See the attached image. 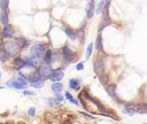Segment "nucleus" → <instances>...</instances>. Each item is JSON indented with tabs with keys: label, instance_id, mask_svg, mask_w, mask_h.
<instances>
[{
	"label": "nucleus",
	"instance_id": "nucleus-33",
	"mask_svg": "<svg viewBox=\"0 0 147 124\" xmlns=\"http://www.w3.org/2000/svg\"><path fill=\"white\" fill-rule=\"evenodd\" d=\"M55 98H48V99H46V102L49 104V106H52V107H54L55 106Z\"/></svg>",
	"mask_w": 147,
	"mask_h": 124
},
{
	"label": "nucleus",
	"instance_id": "nucleus-23",
	"mask_svg": "<svg viewBox=\"0 0 147 124\" xmlns=\"http://www.w3.org/2000/svg\"><path fill=\"white\" fill-rule=\"evenodd\" d=\"M61 57H62V52H60V51H53L52 52V63L59 62L61 60Z\"/></svg>",
	"mask_w": 147,
	"mask_h": 124
},
{
	"label": "nucleus",
	"instance_id": "nucleus-3",
	"mask_svg": "<svg viewBox=\"0 0 147 124\" xmlns=\"http://www.w3.org/2000/svg\"><path fill=\"white\" fill-rule=\"evenodd\" d=\"M45 52H46L45 44H36V45H32L31 48H30V55H32L36 59L42 57Z\"/></svg>",
	"mask_w": 147,
	"mask_h": 124
},
{
	"label": "nucleus",
	"instance_id": "nucleus-4",
	"mask_svg": "<svg viewBox=\"0 0 147 124\" xmlns=\"http://www.w3.org/2000/svg\"><path fill=\"white\" fill-rule=\"evenodd\" d=\"M37 70H38V72L40 73V76H41V78H42L44 80L47 79V78L49 77V75L52 73V71H53L51 63H46V62L39 63V65L37 67Z\"/></svg>",
	"mask_w": 147,
	"mask_h": 124
},
{
	"label": "nucleus",
	"instance_id": "nucleus-18",
	"mask_svg": "<svg viewBox=\"0 0 147 124\" xmlns=\"http://www.w3.org/2000/svg\"><path fill=\"white\" fill-rule=\"evenodd\" d=\"M95 48H96V51L98 52H102V53H105L103 52V42H102V36L99 33L98 34V37H96V40H95Z\"/></svg>",
	"mask_w": 147,
	"mask_h": 124
},
{
	"label": "nucleus",
	"instance_id": "nucleus-24",
	"mask_svg": "<svg viewBox=\"0 0 147 124\" xmlns=\"http://www.w3.org/2000/svg\"><path fill=\"white\" fill-rule=\"evenodd\" d=\"M52 52H53V51H51V49H46V52H45V54H44V56H42L44 62H46V63H52Z\"/></svg>",
	"mask_w": 147,
	"mask_h": 124
},
{
	"label": "nucleus",
	"instance_id": "nucleus-6",
	"mask_svg": "<svg viewBox=\"0 0 147 124\" xmlns=\"http://www.w3.org/2000/svg\"><path fill=\"white\" fill-rule=\"evenodd\" d=\"M93 69H94V72L98 76L103 75L105 73V61H103V59H101L100 56L96 57L94 63H93Z\"/></svg>",
	"mask_w": 147,
	"mask_h": 124
},
{
	"label": "nucleus",
	"instance_id": "nucleus-9",
	"mask_svg": "<svg viewBox=\"0 0 147 124\" xmlns=\"http://www.w3.org/2000/svg\"><path fill=\"white\" fill-rule=\"evenodd\" d=\"M23 59H24V61H25V68H32V69H34V68H37V67L39 65L38 59L33 57L32 55H30V56H24Z\"/></svg>",
	"mask_w": 147,
	"mask_h": 124
},
{
	"label": "nucleus",
	"instance_id": "nucleus-14",
	"mask_svg": "<svg viewBox=\"0 0 147 124\" xmlns=\"http://www.w3.org/2000/svg\"><path fill=\"white\" fill-rule=\"evenodd\" d=\"M116 90H117V85L116 84H107L106 85V91L108 93V95L110 98H115L117 94H116Z\"/></svg>",
	"mask_w": 147,
	"mask_h": 124
},
{
	"label": "nucleus",
	"instance_id": "nucleus-21",
	"mask_svg": "<svg viewBox=\"0 0 147 124\" xmlns=\"http://www.w3.org/2000/svg\"><path fill=\"white\" fill-rule=\"evenodd\" d=\"M0 24L2 26L9 24V15H8V11H2L0 14Z\"/></svg>",
	"mask_w": 147,
	"mask_h": 124
},
{
	"label": "nucleus",
	"instance_id": "nucleus-11",
	"mask_svg": "<svg viewBox=\"0 0 147 124\" xmlns=\"http://www.w3.org/2000/svg\"><path fill=\"white\" fill-rule=\"evenodd\" d=\"M85 24H86V21H84L83 24H82V26L76 30V32H77V39H79V42L80 44H84V41H85Z\"/></svg>",
	"mask_w": 147,
	"mask_h": 124
},
{
	"label": "nucleus",
	"instance_id": "nucleus-32",
	"mask_svg": "<svg viewBox=\"0 0 147 124\" xmlns=\"http://www.w3.org/2000/svg\"><path fill=\"white\" fill-rule=\"evenodd\" d=\"M93 45L94 44H90L88 46H87V48H86V59L88 60L90 57H91V55H92V51H93Z\"/></svg>",
	"mask_w": 147,
	"mask_h": 124
},
{
	"label": "nucleus",
	"instance_id": "nucleus-38",
	"mask_svg": "<svg viewBox=\"0 0 147 124\" xmlns=\"http://www.w3.org/2000/svg\"><path fill=\"white\" fill-rule=\"evenodd\" d=\"M23 94H24V95H32L33 92H30V91H23Z\"/></svg>",
	"mask_w": 147,
	"mask_h": 124
},
{
	"label": "nucleus",
	"instance_id": "nucleus-13",
	"mask_svg": "<svg viewBox=\"0 0 147 124\" xmlns=\"http://www.w3.org/2000/svg\"><path fill=\"white\" fill-rule=\"evenodd\" d=\"M64 32H65V34L68 36V38H69L70 40H72V41L77 40V32H76V30H74L72 28L65 25V26H64Z\"/></svg>",
	"mask_w": 147,
	"mask_h": 124
},
{
	"label": "nucleus",
	"instance_id": "nucleus-8",
	"mask_svg": "<svg viewBox=\"0 0 147 124\" xmlns=\"http://www.w3.org/2000/svg\"><path fill=\"white\" fill-rule=\"evenodd\" d=\"M0 34H1V37H2L3 39H13V38H14V34H15L14 28H13L11 25L7 24V25H5V26L2 28Z\"/></svg>",
	"mask_w": 147,
	"mask_h": 124
},
{
	"label": "nucleus",
	"instance_id": "nucleus-19",
	"mask_svg": "<svg viewBox=\"0 0 147 124\" xmlns=\"http://www.w3.org/2000/svg\"><path fill=\"white\" fill-rule=\"evenodd\" d=\"M28 77H29V82H30V83H33V82H37V80L42 79V78H41V76H40V73L38 72L37 68H36V70H34L33 72H31Z\"/></svg>",
	"mask_w": 147,
	"mask_h": 124
},
{
	"label": "nucleus",
	"instance_id": "nucleus-16",
	"mask_svg": "<svg viewBox=\"0 0 147 124\" xmlns=\"http://www.w3.org/2000/svg\"><path fill=\"white\" fill-rule=\"evenodd\" d=\"M15 41L17 42V45L21 47V49H24L26 48L29 45H30V41L28 39H25L24 37H16L15 38Z\"/></svg>",
	"mask_w": 147,
	"mask_h": 124
},
{
	"label": "nucleus",
	"instance_id": "nucleus-28",
	"mask_svg": "<svg viewBox=\"0 0 147 124\" xmlns=\"http://www.w3.org/2000/svg\"><path fill=\"white\" fill-rule=\"evenodd\" d=\"M105 5H106V0H101V1L98 3V7L95 8V13H96V14H101L102 10H103Z\"/></svg>",
	"mask_w": 147,
	"mask_h": 124
},
{
	"label": "nucleus",
	"instance_id": "nucleus-17",
	"mask_svg": "<svg viewBox=\"0 0 147 124\" xmlns=\"http://www.w3.org/2000/svg\"><path fill=\"white\" fill-rule=\"evenodd\" d=\"M69 87L71 90H75V91H79L80 90V79H78V78H71L69 80Z\"/></svg>",
	"mask_w": 147,
	"mask_h": 124
},
{
	"label": "nucleus",
	"instance_id": "nucleus-36",
	"mask_svg": "<svg viewBox=\"0 0 147 124\" xmlns=\"http://www.w3.org/2000/svg\"><path fill=\"white\" fill-rule=\"evenodd\" d=\"M82 115H83V116H85V117H87L88 119H95V117H94V116H92V115H88V114H85V113H82Z\"/></svg>",
	"mask_w": 147,
	"mask_h": 124
},
{
	"label": "nucleus",
	"instance_id": "nucleus-30",
	"mask_svg": "<svg viewBox=\"0 0 147 124\" xmlns=\"http://www.w3.org/2000/svg\"><path fill=\"white\" fill-rule=\"evenodd\" d=\"M17 79H18L20 82H22V83H26V84H28V82H29V77L25 76V75H23L22 72H18V73H17Z\"/></svg>",
	"mask_w": 147,
	"mask_h": 124
},
{
	"label": "nucleus",
	"instance_id": "nucleus-1",
	"mask_svg": "<svg viewBox=\"0 0 147 124\" xmlns=\"http://www.w3.org/2000/svg\"><path fill=\"white\" fill-rule=\"evenodd\" d=\"M62 52V57H63V61H62V68L63 67H67L69 63H71L72 61H75V56H76V53L72 52V49L69 47L68 44H64V46L62 47L61 49Z\"/></svg>",
	"mask_w": 147,
	"mask_h": 124
},
{
	"label": "nucleus",
	"instance_id": "nucleus-31",
	"mask_svg": "<svg viewBox=\"0 0 147 124\" xmlns=\"http://www.w3.org/2000/svg\"><path fill=\"white\" fill-rule=\"evenodd\" d=\"M64 96H65V98H67L71 103H74V104H78V101H77V100H76V99H75V98H74L69 92H65V93H64Z\"/></svg>",
	"mask_w": 147,
	"mask_h": 124
},
{
	"label": "nucleus",
	"instance_id": "nucleus-26",
	"mask_svg": "<svg viewBox=\"0 0 147 124\" xmlns=\"http://www.w3.org/2000/svg\"><path fill=\"white\" fill-rule=\"evenodd\" d=\"M30 85H31L33 88H41V87L45 85V82H44V79H40V80H37V82L30 83Z\"/></svg>",
	"mask_w": 147,
	"mask_h": 124
},
{
	"label": "nucleus",
	"instance_id": "nucleus-41",
	"mask_svg": "<svg viewBox=\"0 0 147 124\" xmlns=\"http://www.w3.org/2000/svg\"><path fill=\"white\" fill-rule=\"evenodd\" d=\"M87 1H94V0H87Z\"/></svg>",
	"mask_w": 147,
	"mask_h": 124
},
{
	"label": "nucleus",
	"instance_id": "nucleus-40",
	"mask_svg": "<svg viewBox=\"0 0 147 124\" xmlns=\"http://www.w3.org/2000/svg\"><path fill=\"white\" fill-rule=\"evenodd\" d=\"M0 79H1V71H0Z\"/></svg>",
	"mask_w": 147,
	"mask_h": 124
},
{
	"label": "nucleus",
	"instance_id": "nucleus-22",
	"mask_svg": "<svg viewBox=\"0 0 147 124\" xmlns=\"http://www.w3.org/2000/svg\"><path fill=\"white\" fill-rule=\"evenodd\" d=\"M110 24H111V20H110V17H108V18H102L101 23L99 24L98 31H99V32H101L105 28H107V26H108V25H110Z\"/></svg>",
	"mask_w": 147,
	"mask_h": 124
},
{
	"label": "nucleus",
	"instance_id": "nucleus-5",
	"mask_svg": "<svg viewBox=\"0 0 147 124\" xmlns=\"http://www.w3.org/2000/svg\"><path fill=\"white\" fill-rule=\"evenodd\" d=\"M6 86H8V87H10V88H16V90H25V88L28 87V84L20 82V80H18L17 78H15V77H11L10 79L7 80Z\"/></svg>",
	"mask_w": 147,
	"mask_h": 124
},
{
	"label": "nucleus",
	"instance_id": "nucleus-35",
	"mask_svg": "<svg viewBox=\"0 0 147 124\" xmlns=\"http://www.w3.org/2000/svg\"><path fill=\"white\" fill-rule=\"evenodd\" d=\"M54 94H55L54 98H55L56 101H62V100H64V98H63V95H62L61 93H54Z\"/></svg>",
	"mask_w": 147,
	"mask_h": 124
},
{
	"label": "nucleus",
	"instance_id": "nucleus-42",
	"mask_svg": "<svg viewBox=\"0 0 147 124\" xmlns=\"http://www.w3.org/2000/svg\"><path fill=\"white\" fill-rule=\"evenodd\" d=\"M106 1H111V0H106Z\"/></svg>",
	"mask_w": 147,
	"mask_h": 124
},
{
	"label": "nucleus",
	"instance_id": "nucleus-25",
	"mask_svg": "<svg viewBox=\"0 0 147 124\" xmlns=\"http://www.w3.org/2000/svg\"><path fill=\"white\" fill-rule=\"evenodd\" d=\"M137 108H138V113H147V103H144V102H140V103H137Z\"/></svg>",
	"mask_w": 147,
	"mask_h": 124
},
{
	"label": "nucleus",
	"instance_id": "nucleus-12",
	"mask_svg": "<svg viewBox=\"0 0 147 124\" xmlns=\"http://www.w3.org/2000/svg\"><path fill=\"white\" fill-rule=\"evenodd\" d=\"M95 13V6H94V1H88L87 6H86V17L90 20L94 16Z\"/></svg>",
	"mask_w": 147,
	"mask_h": 124
},
{
	"label": "nucleus",
	"instance_id": "nucleus-20",
	"mask_svg": "<svg viewBox=\"0 0 147 124\" xmlns=\"http://www.w3.org/2000/svg\"><path fill=\"white\" fill-rule=\"evenodd\" d=\"M51 88L54 93H61L63 91V84L62 83H59V82H54L52 85H51Z\"/></svg>",
	"mask_w": 147,
	"mask_h": 124
},
{
	"label": "nucleus",
	"instance_id": "nucleus-7",
	"mask_svg": "<svg viewBox=\"0 0 147 124\" xmlns=\"http://www.w3.org/2000/svg\"><path fill=\"white\" fill-rule=\"evenodd\" d=\"M63 77H64V72L62 71V67H60V68H56V69H54L52 71V73L49 75L48 79L54 83V82H60Z\"/></svg>",
	"mask_w": 147,
	"mask_h": 124
},
{
	"label": "nucleus",
	"instance_id": "nucleus-27",
	"mask_svg": "<svg viewBox=\"0 0 147 124\" xmlns=\"http://www.w3.org/2000/svg\"><path fill=\"white\" fill-rule=\"evenodd\" d=\"M9 7V0H0V8L2 11H7Z\"/></svg>",
	"mask_w": 147,
	"mask_h": 124
},
{
	"label": "nucleus",
	"instance_id": "nucleus-15",
	"mask_svg": "<svg viewBox=\"0 0 147 124\" xmlns=\"http://www.w3.org/2000/svg\"><path fill=\"white\" fill-rule=\"evenodd\" d=\"M10 57H11L10 53H8L3 47L0 48V62H1V63H6V62H8V61L10 60Z\"/></svg>",
	"mask_w": 147,
	"mask_h": 124
},
{
	"label": "nucleus",
	"instance_id": "nucleus-29",
	"mask_svg": "<svg viewBox=\"0 0 147 124\" xmlns=\"http://www.w3.org/2000/svg\"><path fill=\"white\" fill-rule=\"evenodd\" d=\"M99 80H100V83L102 84V85H107L108 84V82H109V77H108V75H101V76H99Z\"/></svg>",
	"mask_w": 147,
	"mask_h": 124
},
{
	"label": "nucleus",
	"instance_id": "nucleus-34",
	"mask_svg": "<svg viewBox=\"0 0 147 124\" xmlns=\"http://www.w3.org/2000/svg\"><path fill=\"white\" fill-rule=\"evenodd\" d=\"M28 115H29L30 117H34V115H36V108H34V107H31V108L28 110Z\"/></svg>",
	"mask_w": 147,
	"mask_h": 124
},
{
	"label": "nucleus",
	"instance_id": "nucleus-37",
	"mask_svg": "<svg viewBox=\"0 0 147 124\" xmlns=\"http://www.w3.org/2000/svg\"><path fill=\"white\" fill-rule=\"evenodd\" d=\"M76 69H77V70H83V69H84V64H83V63H78V64L76 65Z\"/></svg>",
	"mask_w": 147,
	"mask_h": 124
},
{
	"label": "nucleus",
	"instance_id": "nucleus-39",
	"mask_svg": "<svg viewBox=\"0 0 147 124\" xmlns=\"http://www.w3.org/2000/svg\"><path fill=\"white\" fill-rule=\"evenodd\" d=\"M1 88H3V86H0V90H1Z\"/></svg>",
	"mask_w": 147,
	"mask_h": 124
},
{
	"label": "nucleus",
	"instance_id": "nucleus-10",
	"mask_svg": "<svg viewBox=\"0 0 147 124\" xmlns=\"http://www.w3.org/2000/svg\"><path fill=\"white\" fill-rule=\"evenodd\" d=\"M13 68L15 70H17V71H20L21 69L25 68V61H24V59L21 57V56H18V55L15 56V59L13 60Z\"/></svg>",
	"mask_w": 147,
	"mask_h": 124
},
{
	"label": "nucleus",
	"instance_id": "nucleus-2",
	"mask_svg": "<svg viewBox=\"0 0 147 124\" xmlns=\"http://www.w3.org/2000/svg\"><path fill=\"white\" fill-rule=\"evenodd\" d=\"M2 47L8 52L10 53L11 56H17L20 53H21V47L17 45L16 41H7V42H3L2 44Z\"/></svg>",
	"mask_w": 147,
	"mask_h": 124
}]
</instances>
